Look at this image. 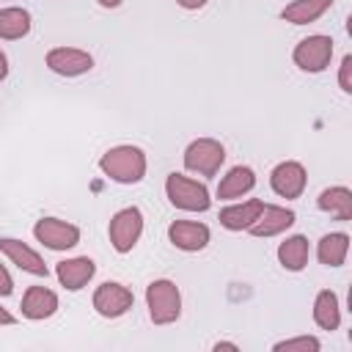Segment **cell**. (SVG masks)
I'll return each instance as SVG.
<instances>
[{"label": "cell", "mask_w": 352, "mask_h": 352, "mask_svg": "<svg viewBox=\"0 0 352 352\" xmlns=\"http://www.w3.org/2000/svg\"><path fill=\"white\" fill-rule=\"evenodd\" d=\"M99 170L116 184H140L148 173V157L140 146L118 143L99 157Z\"/></svg>", "instance_id": "1"}, {"label": "cell", "mask_w": 352, "mask_h": 352, "mask_svg": "<svg viewBox=\"0 0 352 352\" xmlns=\"http://www.w3.org/2000/svg\"><path fill=\"white\" fill-rule=\"evenodd\" d=\"M165 198L173 209H182V212H209V206H212L209 187L204 182L176 173V170L165 176Z\"/></svg>", "instance_id": "2"}, {"label": "cell", "mask_w": 352, "mask_h": 352, "mask_svg": "<svg viewBox=\"0 0 352 352\" xmlns=\"http://www.w3.org/2000/svg\"><path fill=\"white\" fill-rule=\"evenodd\" d=\"M146 308L154 324H173L182 316V292L170 278H154L146 286Z\"/></svg>", "instance_id": "3"}, {"label": "cell", "mask_w": 352, "mask_h": 352, "mask_svg": "<svg viewBox=\"0 0 352 352\" xmlns=\"http://www.w3.org/2000/svg\"><path fill=\"white\" fill-rule=\"evenodd\" d=\"M182 162H184L187 173L212 179V176L220 173V168L226 162V146L214 138H195V140L187 143V148L182 154Z\"/></svg>", "instance_id": "4"}, {"label": "cell", "mask_w": 352, "mask_h": 352, "mask_svg": "<svg viewBox=\"0 0 352 352\" xmlns=\"http://www.w3.org/2000/svg\"><path fill=\"white\" fill-rule=\"evenodd\" d=\"M143 226H146V220H143L140 206H121L118 212H113V217L107 223V239H110L113 250L121 256L132 253L143 236Z\"/></svg>", "instance_id": "5"}, {"label": "cell", "mask_w": 352, "mask_h": 352, "mask_svg": "<svg viewBox=\"0 0 352 352\" xmlns=\"http://www.w3.org/2000/svg\"><path fill=\"white\" fill-rule=\"evenodd\" d=\"M333 38L324 33H311L305 38H300L292 50V60L300 72L305 74H322L330 60H333Z\"/></svg>", "instance_id": "6"}, {"label": "cell", "mask_w": 352, "mask_h": 352, "mask_svg": "<svg viewBox=\"0 0 352 352\" xmlns=\"http://www.w3.org/2000/svg\"><path fill=\"white\" fill-rule=\"evenodd\" d=\"M80 226L63 220V217H38L36 226H33V239L38 245H44L47 250H55V253H63V250H72L80 245Z\"/></svg>", "instance_id": "7"}, {"label": "cell", "mask_w": 352, "mask_h": 352, "mask_svg": "<svg viewBox=\"0 0 352 352\" xmlns=\"http://www.w3.org/2000/svg\"><path fill=\"white\" fill-rule=\"evenodd\" d=\"M91 305L99 316L104 319H118L124 316L132 305H135V294L129 286L118 283V280H104L94 289V297H91Z\"/></svg>", "instance_id": "8"}, {"label": "cell", "mask_w": 352, "mask_h": 352, "mask_svg": "<svg viewBox=\"0 0 352 352\" xmlns=\"http://www.w3.org/2000/svg\"><path fill=\"white\" fill-rule=\"evenodd\" d=\"M44 63L52 74H60V77H82L94 69V55L88 50H80V47H52L47 55H44Z\"/></svg>", "instance_id": "9"}, {"label": "cell", "mask_w": 352, "mask_h": 352, "mask_svg": "<svg viewBox=\"0 0 352 352\" xmlns=\"http://www.w3.org/2000/svg\"><path fill=\"white\" fill-rule=\"evenodd\" d=\"M305 184H308V170L297 160H283L270 170V187L278 198L297 201L305 192Z\"/></svg>", "instance_id": "10"}, {"label": "cell", "mask_w": 352, "mask_h": 352, "mask_svg": "<svg viewBox=\"0 0 352 352\" xmlns=\"http://www.w3.org/2000/svg\"><path fill=\"white\" fill-rule=\"evenodd\" d=\"M0 253H3L11 264H16L22 272H28V275H36V278H47V275H50V267H47L44 256H41L38 250H33V248H30L28 242H22V239L0 236Z\"/></svg>", "instance_id": "11"}, {"label": "cell", "mask_w": 352, "mask_h": 352, "mask_svg": "<svg viewBox=\"0 0 352 352\" xmlns=\"http://www.w3.org/2000/svg\"><path fill=\"white\" fill-rule=\"evenodd\" d=\"M168 242L176 250L198 253L212 242V231L206 223H198V220H173L168 226Z\"/></svg>", "instance_id": "12"}, {"label": "cell", "mask_w": 352, "mask_h": 352, "mask_svg": "<svg viewBox=\"0 0 352 352\" xmlns=\"http://www.w3.org/2000/svg\"><path fill=\"white\" fill-rule=\"evenodd\" d=\"M294 220H297L294 209H289V206H278V204H264L258 220H256L248 231H250V236L270 239V236H280V234H286V231L294 226Z\"/></svg>", "instance_id": "13"}, {"label": "cell", "mask_w": 352, "mask_h": 352, "mask_svg": "<svg viewBox=\"0 0 352 352\" xmlns=\"http://www.w3.org/2000/svg\"><path fill=\"white\" fill-rule=\"evenodd\" d=\"M96 275V261L88 256H72L55 264V278L66 292H80L85 289Z\"/></svg>", "instance_id": "14"}, {"label": "cell", "mask_w": 352, "mask_h": 352, "mask_svg": "<svg viewBox=\"0 0 352 352\" xmlns=\"http://www.w3.org/2000/svg\"><path fill=\"white\" fill-rule=\"evenodd\" d=\"M261 209H264L261 198H242V201H231L228 206H223L217 220L226 231H248L258 220Z\"/></svg>", "instance_id": "15"}, {"label": "cell", "mask_w": 352, "mask_h": 352, "mask_svg": "<svg viewBox=\"0 0 352 352\" xmlns=\"http://www.w3.org/2000/svg\"><path fill=\"white\" fill-rule=\"evenodd\" d=\"M19 308H22V316H25V319H30V322H44V319H50V316L58 314L60 300H58V294H55L52 289H47V286H28L25 294H22Z\"/></svg>", "instance_id": "16"}, {"label": "cell", "mask_w": 352, "mask_h": 352, "mask_svg": "<svg viewBox=\"0 0 352 352\" xmlns=\"http://www.w3.org/2000/svg\"><path fill=\"white\" fill-rule=\"evenodd\" d=\"M253 187H256V170L250 165H234V168L226 170V176H220L214 195L220 201H239Z\"/></svg>", "instance_id": "17"}, {"label": "cell", "mask_w": 352, "mask_h": 352, "mask_svg": "<svg viewBox=\"0 0 352 352\" xmlns=\"http://www.w3.org/2000/svg\"><path fill=\"white\" fill-rule=\"evenodd\" d=\"M316 206H319V212L330 214L333 220L346 223V220H352V190L346 184L324 187L316 198Z\"/></svg>", "instance_id": "18"}, {"label": "cell", "mask_w": 352, "mask_h": 352, "mask_svg": "<svg viewBox=\"0 0 352 352\" xmlns=\"http://www.w3.org/2000/svg\"><path fill=\"white\" fill-rule=\"evenodd\" d=\"M275 256L286 272H302L308 267V258H311V242L302 234H292L278 245Z\"/></svg>", "instance_id": "19"}, {"label": "cell", "mask_w": 352, "mask_h": 352, "mask_svg": "<svg viewBox=\"0 0 352 352\" xmlns=\"http://www.w3.org/2000/svg\"><path fill=\"white\" fill-rule=\"evenodd\" d=\"M311 316H314V322H316L319 330H327V333L338 330V324H341V300H338V294L333 289L316 292Z\"/></svg>", "instance_id": "20"}, {"label": "cell", "mask_w": 352, "mask_h": 352, "mask_svg": "<svg viewBox=\"0 0 352 352\" xmlns=\"http://www.w3.org/2000/svg\"><path fill=\"white\" fill-rule=\"evenodd\" d=\"M333 8V0H292L280 8V19L289 25H311Z\"/></svg>", "instance_id": "21"}, {"label": "cell", "mask_w": 352, "mask_h": 352, "mask_svg": "<svg viewBox=\"0 0 352 352\" xmlns=\"http://www.w3.org/2000/svg\"><path fill=\"white\" fill-rule=\"evenodd\" d=\"M349 256V234L346 231H330L316 242V258L324 267H341Z\"/></svg>", "instance_id": "22"}, {"label": "cell", "mask_w": 352, "mask_h": 352, "mask_svg": "<svg viewBox=\"0 0 352 352\" xmlns=\"http://www.w3.org/2000/svg\"><path fill=\"white\" fill-rule=\"evenodd\" d=\"M33 19L30 11L22 6H6L0 8V38L3 41H19L30 33Z\"/></svg>", "instance_id": "23"}, {"label": "cell", "mask_w": 352, "mask_h": 352, "mask_svg": "<svg viewBox=\"0 0 352 352\" xmlns=\"http://www.w3.org/2000/svg\"><path fill=\"white\" fill-rule=\"evenodd\" d=\"M319 349H322V341L316 336H308V333L272 344V352H319Z\"/></svg>", "instance_id": "24"}, {"label": "cell", "mask_w": 352, "mask_h": 352, "mask_svg": "<svg viewBox=\"0 0 352 352\" xmlns=\"http://www.w3.org/2000/svg\"><path fill=\"white\" fill-rule=\"evenodd\" d=\"M338 88L344 94H352V55H344L341 58V66H338Z\"/></svg>", "instance_id": "25"}, {"label": "cell", "mask_w": 352, "mask_h": 352, "mask_svg": "<svg viewBox=\"0 0 352 352\" xmlns=\"http://www.w3.org/2000/svg\"><path fill=\"white\" fill-rule=\"evenodd\" d=\"M14 294V278L8 272V267L0 261V297H11Z\"/></svg>", "instance_id": "26"}, {"label": "cell", "mask_w": 352, "mask_h": 352, "mask_svg": "<svg viewBox=\"0 0 352 352\" xmlns=\"http://www.w3.org/2000/svg\"><path fill=\"white\" fill-rule=\"evenodd\" d=\"M206 3H209V0H176V6L184 8V11H201Z\"/></svg>", "instance_id": "27"}, {"label": "cell", "mask_w": 352, "mask_h": 352, "mask_svg": "<svg viewBox=\"0 0 352 352\" xmlns=\"http://www.w3.org/2000/svg\"><path fill=\"white\" fill-rule=\"evenodd\" d=\"M8 324H16V316H14L8 308L0 305V327H8Z\"/></svg>", "instance_id": "28"}, {"label": "cell", "mask_w": 352, "mask_h": 352, "mask_svg": "<svg viewBox=\"0 0 352 352\" xmlns=\"http://www.w3.org/2000/svg\"><path fill=\"white\" fill-rule=\"evenodd\" d=\"M212 349H214V352H220V349H231V352H239V344H234V341H217Z\"/></svg>", "instance_id": "29"}, {"label": "cell", "mask_w": 352, "mask_h": 352, "mask_svg": "<svg viewBox=\"0 0 352 352\" xmlns=\"http://www.w3.org/2000/svg\"><path fill=\"white\" fill-rule=\"evenodd\" d=\"M8 77V55L0 50V82Z\"/></svg>", "instance_id": "30"}, {"label": "cell", "mask_w": 352, "mask_h": 352, "mask_svg": "<svg viewBox=\"0 0 352 352\" xmlns=\"http://www.w3.org/2000/svg\"><path fill=\"white\" fill-rule=\"evenodd\" d=\"M96 3H99L102 8H118V6L124 3V0H96Z\"/></svg>", "instance_id": "31"}]
</instances>
